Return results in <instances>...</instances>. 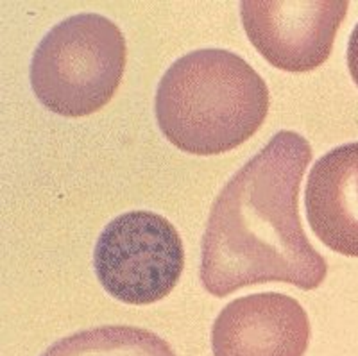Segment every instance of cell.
Wrapping results in <instances>:
<instances>
[{
    "mask_svg": "<svg viewBox=\"0 0 358 356\" xmlns=\"http://www.w3.org/2000/svg\"><path fill=\"white\" fill-rule=\"evenodd\" d=\"M126 54V38L113 22L95 13L73 15L54 25L34 50V95L62 117L95 113L120 86Z\"/></svg>",
    "mask_w": 358,
    "mask_h": 356,
    "instance_id": "3957f363",
    "label": "cell"
},
{
    "mask_svg": "<svg viewBox=\"0 0 358 356\" xmlns=\"http://www.w3.org/2000/svg\"><path fill=\"white\" fill-rule=\"evenodd\" d=\"M310 320L285 294L264 292L235 299L213 322V356H305Z\"/></svg>",
    "mask_w": 358,
    "mask_h": 356,
    "instance_id": "8992f818",
    "label": "cell"
},
{
    "mask_svg": "<svg viewBox=\"0 0 358 356\" xmlns=\"http://www.w3.org/2000/svg\"><path fill=\"white\" fill-rule=\"evenodd\" d=\"M348 69H350L351 79L358 86V24L355 25L348 41Z\"/></svg>",
    "mask_w": 358,
    "mask_h": 356,
    "instance_id": "9c48e42d",
    "label": "cell"
},
{
    "mask_svg": "<svg viewBox=\"0 0 358 356\" xmlns=\"http://www.w3.org/2000/svg\"><path fill=\"white\" fill-rule=\"evenodd\" d=\"M305 204L315 236L331 251L358 258V142L317 159L308 174Z\"/></svg>",
    "mask_w": 358,
    "mask_h": 356,
    "instance_id": "52a82bcc",
    "label": "cell"
},
{
    "mask_svg": "<svg viewBox=\"0 0 358 356\" xmlns=\"http://www.w3.org/2000/svg\"><path fill=\"white\" fill-rule=\"evenodd\" d=\"M41 356H176L156 333L134 326H101L57 340Z\"/></svg>",
    "mask_w": 358,
    "mask_h": 356,
    "instance_id": "ba28073f",
    "label": "cell"
},
{
    "mask_svg": "<svg viewBox=\"0 0 358 356\" xmlns=\"http://www.w3.org/2000/svg\"><path fill=\"white\" fill-rule=\"evenodd\" d=\"M185 267L181 236L165 217L127 211L111 220L94 249L104 290L120 303L152 304L174 290Z\"/></svg>",
    "mask_w": 358,
    "mask_h": 356,
    "instance_id": "277c9868",
    "label": "cell"
},
{
    "mask_svg": "<svg viewBox=\"0 0 358 356\" xmlns=\"http://www.w3.org/2000/svg\"><path fill=\"white\" fill-rule=\"evenodd\" d=\"M268 113V90L248 61L224 49L179 57L156 92V120L169 142L213 156L248 142Z\"/></svg>",
    "mask_w": 358,
    "mask_h": 356,
    "instance_id": "7a4b0ae2",
    "label": "cell"
},
{
    "mask_svg": "<svg viewBox=\"0 0 358 356\" xmlns=\"http://www.w3.org/2000/svg\"><path fill=\"white\" fill-rule=\"evenodd\" d=\"M310 162L305 138L280 131L222 188L201 242V283L212 296L267 281L301 290L322 285L328 263L299 219V188Z\"/></svg>",
    "mask_w": 358,
    "mask_h": 356,
    "instance_id": "6da1fadb",
    "label": "cell"
},
{
    "mask_svg": "<svg viewBox=\"0 0 358 356\" xmlns=\"http://www.w3.org/2000/svg\"><path fill=\"white\" fill-rule=\"evenodd\" d=\"M350 4L344 0H244L241 17L255 49L285 72H310L330 57Z\"/></svg>",
    "mask_w": 358,
    "mask_h": 356,
    "instance_id": "5b68a950",
    "label": "cell"
}]
</instances>
